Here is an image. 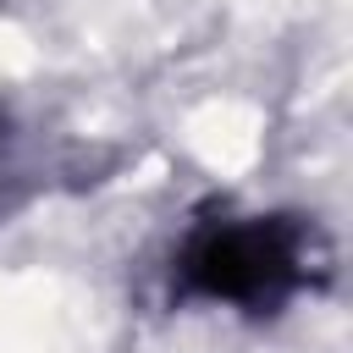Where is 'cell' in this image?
Listing matches in <instances>:
<instances>
[{
    "label": "cell",
    "instance_id": "1",
    "mask_svg": "<svg viewBox=\"0 0 353 353\" xmlns=\"http://www.w3.org/2000/svg\"><path fill=\"white\" fill-rule=\"evenodd\" d=\"M303 281V237L292 221H237L210 226L182 254V287L221 303H281Z\"/></svg>",
    "mask_w": 353,
    "mask_h": 353
}]
</instances>
